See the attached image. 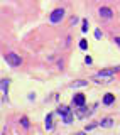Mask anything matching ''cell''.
<instances>
[{"label": "cell", "instance_id": "6da1fadb", "mask_svg": "<svg viewBox=\"0 0 120 135\" xmlns=\"http://www.w3.org/2000/svg\"><path fill=\"white\" fill-rule=\"evenodd\" d=\"M118 69H120V68H117V69H103V71H100V73L95 74L93 79H95L97 83H112V81H113L115 73H117Z\"/></svg>", "mask_w": 120, "mask_h": 135}, {"label": "cell", "instance_id": "7a4b0ae2", "mask_svg": "<svg viewBox=\"0 0 120 135\" xmlns=\"http://www.w3.org/2000/svg\"><path fill=\"white\" fill-rule=\"evenodd\" d=\"M4 59L7 61V64H10V66H14V68H17V66H20V64H22L20 56H19V54H15V52H7Z\"/></svg>", "mask_w": 120, "mask_h": 135}, {"label": "cell", "instance_id": "3957f363", "mask_svg": "<svg viewBox=\"0 0 120 135\" xmlns=\"http://www.w3.org/2000/svg\"><path fill=\"white\" fill-rule=\"evenodd\" d=\"M63 17H64V10L63 9H56V10H52V14L49 15V20H51L52 24H57V22L63 20Z\"/></svg>", "mask_w": 120, "mask_h": 135}, {"label": "cell", "instance_id": "277c9868", "mask_svg": "<svg viewBox=\"0 0 120 135\" xmlns=\"http://www.w3.org/2000/svg\"><path fill=\"white\" fill-rule=\"evenodd\" d=\"M98 14H100L102 19H112V17H113V12H112V9H108V7H100Z\"/></svg>", "mask_w": 120, "mask_h": 135}, {"label": "cell", "instance_id": "5b68a950", "mask_svg": "<svg viewBox=\"0 0 120 135\" xmlns=\"http://www.w3.org/2000/svg\"><path fill=\"white\" fill-rule=\"evenodd\" d=\"M73 101H74V105H78V107L85 105V95H83V93H78V95H74Z\"/></svg>", "mask_w": 120, "mask_h": 135}, {"label": "cell", "instance_id": "8992f818", "mask_svg": "<svg viewBox=\"0 0 120 135\" xmlns=\"http://www.w3.org/2000/svg\"><path fill=\"white\" fill-rule=\"evenodd\" d=\"M44 127H46L47 132H51V130L54 128V122H52V115H51V113L46 117V123H44Z\"/></svg>", "mask_w": 120, "mask_h": 135}, {"label": "cell", "instance_id": "52a82bcc", "mask_svg": "<svg viewBox=\"0 0 120 135\" xmlns=\"http://www.w3.org/2000/svg\"><path fill=\"white\" fill-rule=\"evenodd\" d=\"M115 101V95H112V93H107V95L103 96V103L105 105H112Z\"/></svg>", "mask_w": 120, "mask_h": 135}, {"label": "cell", "instance_id": "ba28073f", "mask_svg": "<svg viewBox=\"0 0 120 135\" xmlns=\"http://www.w3.org/2000/svg\"><path fill=\"white\" fill-rule=\"evenodd\" d=\"M63 122H64V123H68V125L73 122V112H71V110H69L68 113H64V115H63Z\"/></svg>", "mask_w": 120, "mask_h": 135}, {"label": "cell", "instance_id": "9c48e42d", "mask_svg": "<svg viewBox=\"0 0 120 135\" xmlns=\"http://www.w3.org/2000/svg\"><path fill=\"white\" fill-rule=\"evenodd\" d=\"M7 88H9V79H2V95H4V100L7 96Z\"/></svg>", "mask_w": 120, "mask_h": 135}, {"label": "cell", "instance_id": "30bf717a", "mask_svg": "<svg viewBox=\"0 0 120 135\" xmlns=\"http://www.w3.org/2000/svg\"><path fill=\"white\" fill-rule=\"evenodd\" d=\"M100 125H102V127H112V125H113V120H112V118H105V120L100 122Z\"/></svg>", "mask_w": 120, "mask_h": 135}, {"label": "cell", "instance_id": "8fae6325", "mask_svg": "<svg viewBox=\"0 0 120 135\" xmlns=\"http://www.w3.org/2000/svg\"><path fill=\"white\" fill-rule=\"evenodd\" d=\"M68 112H69V108H68V107H64V105H63V107H59V108H57V113H59L61 117H63L64 113H68Z\"/></svg>", "mask_w": 120, "mask_h": 135}, {"label": "cell", "instance_id": "7c38bea8", "mask_svg": "<svg viewBox=\"0 0 120 135\" xmlns=\"http://www.w3.org/2000/svg\"><path fill=\"white\" fill-rule=\"evenodd\" d=\"M86 84H88L86 81H81V79H80V81H74L71 86H73V88H76V86H86Z\"/></svg>", "mask_w": 120, "mask_h": 135}, {"label": "cell", "instance_id": "4fadbf2b", "mask_svg": "<svg viewBox=\"0 0 120 135\" xmlns=\"http://www.w3.org/2000/svg\"><path fill=\"white\" fill-rule=\"evenodd\" d=\"M88 47V42H86V39H81L80 41V49H86Z\"/></svg>", "mask_w": 120, "mask_h": 135}, {"label": "cell", "instance_id": "5bb4252c", "mask_svg": "<svg viewBox=\"0 0 120 135\" xmlns=\"http://www.w3.org/2000/svg\"><path fill=\"white\" fill-rule=\"evenodd\" d=\"M81 30H83V32L88 30V20H86V19H83V27H81Z\"/></svg>", "mask_w": 120, "mask_h": 135}, {"label": "cell", "instance_id": "9a60e30c", "mask_svg": "<svg viewBox=\"0 0 120 135\" xmlns=\"http://www.w3.org/2000/svg\"><path fill=\"white\" fill-rule=\"evenodd\" d=\"M22 125H24V127H25V128H29V120H27V118H25V117L22 118Z\"/></svg>", "mask_w": 120, "mask_h": 135}, {"label": "cell", "instance_id": "2e32d148", "mask_svg": "<svg viewBox=\"0 0 120 135\" xmlns=\"http://www.w3.org/2000/svg\"><path fill=\"white\" fill-rule=\"evenodd\" d=\"M95 37L100 39V37H102V32H100V30H95Z\"/></svg>", "mask_w": 120, "mask_h": 135}, {"label": "cell", "instance_id": "e0dca14e", "mask_svg": "<svg viewBox=\"0 0 120 135\" xmlns=\"http://www.w3.org/2000/svg\"><path fill=\"white\" fill-rule=\"evenodd\" d=\"M85 62H86V64H92V57L86 56V57H85Z\"/></svg>", "mask_w": 120, "mask_h": 135}, {"label": "cell", "instance_id": "ac0fdd59", "mask_svg": "<svg viewBox=\"0 0 120 135\" xmlns=\"http://www.w3.org/2000/svg\"><path fill=\"white\" fill-rule=\"evenodd\" d=\"M113 41H115V44H118V46H120V37H115Z\"/></svg>", "mask_w": 120, "mask_h": 135}]
</instances>
